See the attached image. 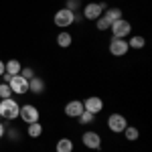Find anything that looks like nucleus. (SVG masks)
Returning a JSON list of instances; mask_svg holds the SVG:
<instances>
[{"mask_svg": "<svg viewBox=\"0 0 152 152\" xmlns=\"http://www.w3.org/2000/svg\"><path fill=\"white\" fill-rule=\"evenodd\" d=\"M18 112H20V105L16 99H2L0 102V118H4V120H16L18 118Z\"/></svg>", "mask_w": 152, "mask_h": 152, "instance_id": "1", "label": "nucleus"}, {"mask_svg": "<svg viewBox=\"0 0 152 152\" xmlns=\"http://www.w3.org/2000/svg\"><path fill=\"white\" fill-rule=\"evenodd\" d=\"M18 118L23 120L24 124H35V122H39V118H41V112L37 110V105H33V104H24V105H20Z\"/></svg>", "mask_w": 152, "mask_h": 152, "instance_id": "2", "label": "nucleus"}, {"mask_svg": "<svg viewBox=\"0 0 152 152\" xmlns=\"http://www.w3.org/2000/svg\"><path fill=\"white\" fill-rule=\"evenodd\" d=\"M105 10V4L104 2H89V4H85L83 6V18H87V20H97Z\"/></svg>", "mask_w": 152, "mask_h": 152, "instance_id": "3", "label": "nucleus"}, {"mask_svg": "<svg viewBox=\"0 0 152 152\" xmlns=\"http://www.w3.org/2000/svg\"><path fill=\"white\" fill-rule=\"evenodd\" d=\"M110 31H112V35L116 37V39H126V37L132 33V24H130V20H126V18H120V20L110 24Z\"/></svg>", "mask_w": 152, "mask_h": 152, "instance_id": "4", "label": "nucleus"}, {"mask_svg": "<svg viewBox=\"0 0 152 152\" xmlns=\"http://www.w3.org/2000/svg\"><path fill=\"white\" fill-rule=\"evenodd\" d=\"M53 23L57 24L59 28H67L71 24L75 23V12L67 10V8H61V10L55 12V18H53Z\"/></svg>", "mask_w": 152, "mask_h": 152, "instance_id": "5", "label": "nucleus"}, {"mask_svg": "<svg viewBox=\"0 0 152 152\" xmlns=\"http://www.w3.org/2000/svg\"><path fill=\"white\" fill-rule=\"evenodd\" d=\"M8 85H10L12 94H16V95L28 94V81L24 79L20 73H18V75H10V79H8Z\"/></svg>", "mask_w": 152, "mask_h": 152, "instance_id": "6", "label": "nucleus"}, {"mask_svg": "<svg viewBox=\"0 0 152 152\" xmlns=\"http://www.w3.org/2000/svg\"><path fill=\"white\" fill-rule=\"evenodd\" d=\"M81 142H83V146L89 148V150H99V148H102V136H99L97 132H91V130L83 132Z\"/></svg>", "mask_w": 152, "mask_h": 152, "instance_id": "7", "label": "nucleus"}, {"mask_svg": "<svg viewBox=\"0 0 152 152\" xmlns=\"http://www.w3.org/2000/svg\"><path fill=\"white\" fill-rule=\"evenodd\" d=\"M126 126H128V120L122 114H112V116L107 118V128L112 130L114 134H122L126 130Z\"/></svg>", "mask_w": 152, "mask_h": 152, "instance_id": "8", "label": "nucleus"}, {"mask_svg": "<svg viewBox=\"0 0 152 152\" xmlns=\"http://www.w3.org/2000/svg\"><path fill=\"white\" fill-rule=\"evenodd\" d=\"M128 51H130V47H128V41H126V39H116V37H112V41H110V53H112L114 57H124Z\"/></svg>", "mask_w": 152, "mask_h": 152, "instance_id": "9", "label": "nucleus"}, {"mask_svg": "<svg viewBox=\"0 0 152 152\" xmlns=\"http://www.w3.org/2000/svg\"><path fill=\"white\" fill-rule=\"evenodd\" d=\"M83 107H85V112H91L94 116H97L104 110V99L97 95H89L87 99H83Z\"/></svg>", "mask_w": 152, "mask_h": 152, "instance_id": "10", "label": "nucleus"}, {"mask_svg": "<svg viewBox=\"0 0 152 152\" xmlns=\"http://www.w3.org/2000/svg\"><path fill=\"white\" fill-rule=\"evenodd\" d=\"M83 112H85V107H83L81 99H71V102H67V105H65V116L67 118H79Z\"/></svg>", "mask_w": 152, "mask_h": 152, "instance_id": "11", "label": "nucleus"}, {"mask_svg": "<svg viewBox=\"0 0 152 152\" xmlns=\"http://www.w3.org/2000/svg\"><path fill=\"white\" fill-rule=\"evenodd\" d=\"M45 91V81L41 79V77H33V79H28V94L33 95H41Z\"/></svg>", "mask_w": 152, "mask_h": 152, "instance_id": "12", "label": "nucleus"}, {"mask_svg": "<svg viewBox=\"0 0 152 152\" xmlns=\"http://www.w3.org/2000/svg\"><path fill=\"white\" fill-rule=\"evenodd\" d=\"M20 69H23V65H20L18 59H10V61L4 63V73H6V75H18Z\"/></svg>", "mask_w": 152, "mask_h": 152, "instance_id": "13", "label": "nucleus"}, {"mask_svg": "<svg viewBox=\"0 0 152 152\" xmlns=\"http://www.w3.org/2000/svg\"><path fill=\"white\" fill-rule=\"evenodd\" d=\"M102 16H104V18H105V20H107L110 24H112V23H116V20H120V18H124V16H122V10H120L118 6L104 10V14H102Z\"/></svg>", "mask_w": 152, "mask_h": 152, "instance_id": "14", "label": "nucleus"}, {"mask_svg": "<svg viewBox=\"0 0 152 152\" xmlns=\"http://www.w3.org/2000/svg\"><path fill=\"white\" fill-rule=\"evenodd\" d=\"M55 152H73V140L71 138H59L55 144Z\"/></svg>", "mask_w": 152, "mask_h": 152, "instance_id": "15", "label": "nucleus"}, {"mask_svg": "<svg viewBox=\"0 0 152 152\" xmlns=\"http://www.w3.org/2000/svg\"><path fill=\"white\" fill-rule=\"evenodd\" d=\"M57 45L61 49H67L73 45V37H71V33H67V31H63V33H59L57 35Z\"/></svg>", "mask_w": 152, "mask_h": 152, "instance_id": "16", "label": "nucleus"}, {"mask_svg": "<svg viewBox=\"0 0 152 152\" xmlns=\"http://www.w3.org/2000/svg\"><path fill=\"white\" fill-rule=\"evenodd\" d=\"M26 134H28V138H39V136L43 134V124H41V122L28 124V126H26Z\"/></svg>", "mask_w": 152, "mask_h": 152, "instance_id": "17", "label": "nucleus"}, {"mask_svg": "<svg viewBox=\"0 0 152 152\" xmlns=\"http://www.w3.org/2000/svg\"><path fill=\"white\" fill-rule=\"evenodd\" d=\"M122 134H124L126 140H130V142H136L140 138V132H138V128H134V126H126V130H124Z\"/></svg>", "mask_w": 152, "mask_h": 152, "instance_id": "18", "label": "nucleus"}, {"mask_svg": "<svg viewBox=\"0 0 152 152\" xmlns=\"http://www.w3.org/2000/svg\"><path fill=\"white\" fill-rule=\"evenodd\" d=\"M144 45H146V39L140 35H136V37H132L128 41V47L130 49H144Z\"/></svg>", "mask_w": 152, "mask_h": 152, "instance_id": "19", "label": "nucleus"}, {"mask_svg": "<svg viewBox=\"0 0 152 152\" xmlns=\"http://www.w3.org/2000/svg\"><path fill=\"white\" fill-rule=\"evenodd\" d=\"M77 120H79V124H81V126H89V124H94V122H95V116L91 114V112H83Z\"/></svg>", "mask_w": 152, "mask_h": 152, "instance_id": "20", "label": "nucleus"}, {"mask_svg": "<svg viewBox=\"0 0 152 152\" xmlns=\"http://www.w3.org/2000/svg\"><path fill=\"white\" fill-rule=\"evenodd\" d=\"M12 95V89L8 83H0V99H8Z\"/></svg>", "mask_w": 152, "mask_h": 152, "instance_id": "21", "label": "nucleus"}, {"mask_svg": "<svg viewBox=\"0 0 152 152\" xmlns=\"http://www.w3.org/2000/svg\"><path fill=\"white\" fill-rule=\"evenodd\" d=\"M79 6H81V0H67V10H71V12H77L79 10Z\"/></svg>", "mask_w": 152, "mask_h": 152, "instance_id": "22", "label": "nucleus"}, {"mask_svg": "<svg viewBox=\"0 0 152 152\" xmlns=\"http://www.w3.org/2000/svg\"><path fill=\"white\" fill-rule=\"evenodd\" d=\"M95 26H97V31H107V28H110V23L105 20L104 16H99V18L95 20Z\"/></svg>", "mask_w": 152, "mask_h": 152, "instance_id": "23", "label": "nucleus"}, {"mask_svg": "<svg viewBox=\"0 0 152 152\" xmlns=\"http://www.w3.org/2000/svg\"><path fill=\"white\" fill-rule=\"evenodd\" d=\"M20 75L28 81V79H33V77H35V69H33V67H24V69H20Z\"/></svg>", "mask_w": 152, "mask_h": 152, "instance_id": "24", "label": "nucleus"}, {"mask_svg": "<svg viewBox=\"0 0 152 152\" xmlns=\"http://www.w3.org/2000/svg\"><path fill=\"white\" fill-rule=\"evenodd\" d=\"M2 75H4V61L0 59V77H2Z\"/></svg>", "mask_w": 152, "mask_h": 152, "instance_id": "25", "label": "nucleus"}, {"mask_svg": "<svg viewBox=\"0 0 152 152\" xmlns=\"http://www.w3.org/2000/svg\"><path fill=\"white\" fill-rule=\"evenodd\" d=\"M4 132H6V130H4V124H2V122H0V138H2V136H4Z\"/></svg>", "mask_w": 152, "mask_h": 152, "instance_id": "26", "label": "nucleus"}]
</instances>
